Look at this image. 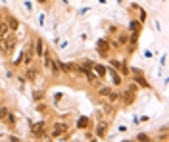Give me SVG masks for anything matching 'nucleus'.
Here are the masks:
<instances>
[{
    "instance_id": "obj_20",
    "label": "nucleus",
    "mask_w": 169,
    "mask_h": 142,
    "mask_svg": "<svg viewBox=\"0 0 169 142\" xmlns=\"http://www.w3.org/2000/svg\"><path fill=\"white\" fill-rule=\"evenodd\" d=\"M119 67H121V73H123V75H129V67H127L125 64H123V65H119Z\"/></svg>"
},
{
    "instance_id": "obj_23",
    "label": "nucleus",
    "mask_w": 169,
    "mask_h": 142,
    "mask_svg": "<svg viewBox=\"0 0 169 142\" xmlns=\"http://www.w3.org/2000/svg\"><path fill=\"white\" fill-rule=\"evenodd\" d=\"M39 2H40V4H44V2H48V0H39Z\"/></svg>"
},
{
    "instance_id": "obj_3",
    "label": "nucleus",
    "mask_w": 169,
    "mask_h": 142,
    "mask_svg": "<svg viewBox=\"0 0 169 142\" xmlns=\"http://www.w3.org/2000/svg\"><path fill=\"white\" fill-rule=\"evenodd\" d=\"M106 133H108V121H100L98 127H96V136L98 138H104Z\"/></svg>"
},
{
    "instance_id": "obj_22",
    "label": "nucleus",
    "mask_w": 169,
    "mask_h": 142,
    "mask_svg": "<svg viewBox=\"0 0 169 142\" xmlns=\"http://www.w3.org/2000/svg\"><path fill=\"white\" fill-rule=\"evenodd\" d=\"M136 140H148V134H139V136H136Z\"/></svg>"
},
{
    "instance_id": "obj_21",
    "label": "nucleus",
    "mask_w": 169,
    "mask_h": 142,
    "mask_svg": "<svg viewBox=\"0 0 169 142\" xmlns=\"http://www.w3.org/2000/svg\"><path fill=\"white\" fill-rule=\"evenodd\" d=\"M119 44H127V36H121L119 43H117V46H119Z\"/></svg>"
},
{
    "instance_id": "obj_13",
    "label": "nucleus",
    "mask_w": 169,
    "mask_h": 142,
    "mask_svg": "<svg viewBox=\"0 0 169 142\" xmlns=\"http://www.w3.org/2000/svg\"><path fill=\"white\" fill-rule=\"evenodd\" d=\"M6 123L10 125V127H14V125H15V115L14 113H8L6 115Z\"/></svg>"
},
{
    "instance_id": "obj_9",
    "label": "nucleus",
    "mask_w": 169,
    "mask_h": 142,
    "mask_svg": "<svg viewBox=\"0 0 169 142\" xmlns=\"http://www.w3.org/2000/svg\"><path fill=\"white\" fill-rule=\"evenodd\" d=\"M92 67L96 69V77H106V67H104V65H98V64H94Z\"/></svg>"
},
{
    "instance_id": "obj_6",
    "label": "nucleus",
    "mask_w": 169,
    "mask_h": 142,
    "mask_svg": "<svg viewBox=\"0 0 169 142\" xmlns=\"http://www.w3.org/2000/svg\"><path fill=\"white\" fill-rule=\"evenodd\" d=\"M44 54V44H42V40H37V44H35V56H42Z\"/></svg>"
},
{
    "instance_id": "obj_2",
    "label": "nucleus",
    "mask_w": 169,
    "mask_h": 142,
    "mask_svg": "<svg viewBox=\"0 0 169 142\" xmlns=\"http://www.w3.org/2000/svg\"><path fill=\"white\" fill-rule=\"evenodd\" d=\"M44 129H46V123L44 121H39V123H35V125H31V133H33L35 136H44Z\"/></svg>"
},
{
    "instance_id": "obj_17",
    "label": "nucleus",
    "mask_w": 169,
    "mask_h": 142,
    "mask_svg": "<svg viewBox=\"0 0 169 142\" xmlns=\"http://www.w3.org/2000/svg\"><path fill=\"white\" fill-rule=\"evenodd\" d=\"M140 29V23L139 21H133V23H131V31H139Z\"/></svg>"
},
{
    "instance_id": "obj_7",
    "label": "nucleus",
    "mask_w": 169,
    "mask_h": 142,
    "mask_svg": "<svg viewBox=\"0 0 169 142\" xmlns=\"http://www.w3.org/2000/svg\"><path fill=\"white\" fill-rule=\"evenodd\" d=\"M133 100H135V92L133 90H129V92H125L123 94V102L129 106V104H133Z\"/></svg>"
},
{
    "instance_id": "obj_14",
    "label": "nucleus",
    "mask_w": 169,
    "mask_h": 142,
    "mask_svg": "<svg viewBox=\"0 0 169 142\" xmlns=\"http://www.w3.org/2000/svg\"><path fill=\"white\" fill-rule=\"evenodd\" d=\"M87 125H88V119H87V117H81V119L77 121V127H79V129H84Z\"/></svg>"
},
{
    "instance_id": "obj_10",
    "label": "nucleus",
    "mask_w": 169,
    "mask_h": 142,
    "mask_svg": "<svg viewBox=\"0 0 169 142\" xmlns=\"http://www.w3.org/2000/svg\"><path fill=\"white\" fill-rule=\"evenodd\" d=\"M23 60H25V64H31V60H33V46H29L27 52H25V56H23Z\"/></svg>"
},
{
    "instance_id": "obj_11",
    "label": "nucleus",
    "mask_w": 169,
    "mask_h": 142,
    "mask_svg": "<svg viewBox=\"0 0 169 142\" xmlns=\"http://www.w3.org/2000/svg\"><path fill=\"white\" fill-rule=\"evenodd\" d=\"M136 40H139V31H133V35H131V50L135 48Z\"/></svg>"
},
{
    "instance_id": "obj_24",
    "label": "nucleus",
    "mask_w": 169,
    "mask_h": 142,
    "mask_svg": "<svg viewBox=\"0 0 169 142\" xmlns=\"http://www.w3.org/2000/svg\"><path fill=\"white\" fill-rule=\"evenodd\" d=\"M0 19H2V14H0Z\"/></svg>"
},
{
    "instance_id": "obj_18",
    "label": "nucleus",
    "mask_w": 169,
    "mask_h": 142,
    "mask_svg": "<svg viewBox=\"0 0 169 142\" xmlns=\"http://www.w3.org/2000/svg\"><path fill=\"white\" fill-rule=\"evenodd\" d=\"M6 115H8V109H6V108H2V109H0V121L6 119Z\"/></svg>"
},
{
    "instance_id": "obj_16",
    "label": "nucleus",
    "mask_w": 169,
    "mask_h": 142,
    "mask_svg": "<svg viewBox=\"0 0 169 142\" xmlns=\"http://www.w3.org/2000/svg\"><path fill=\"white\" fill-rule=\"evenodd\" d=\"M27 79H29V81H35V79H37V71L35 69H27Z\"/></svg>"
},
{
    "instance_id": "obj_19",
    "label": "nucleus",
    "mask_w": 169,
    "mask_h": 142,
    "mask_svg": "<svg viewBox=\"0 0 169 142\" xmlns=\"http://www.w3.org/2000/svg\"><path fill=\"white\" fill-rule=\"evenodd\" d=\"M42 96H44V92H42V90H37V92L33 94V98H35V100H40Z\"/></svg>"
},
{
    "instance_id": "obj_12",
    "label": "nucleus",
    "mask_w": 169,
    "mask_h": 142,
    "mask_svg": "<svg viewBox=\"0 0 169 142\" xmlns=\"http://www.w3.org/2000/svg\"><path fill=\"white\" fill-rule=\"evenodd\" d=\"M110 75H112V79H113V85H119V83H121V79H119V75H117V71L110 69Z\"/></svg>"
},
{
    "instance_id": "obj_15",
    "label": "nucleus",
    "mask_w": 169,
    "mask_h": 142,
    "mask_svg": "<svg viewBox=\"0 0 169 142\" xmlns=\"http://www.w3.org/2000/svg\"><path fill=\"white\" fill-rule=\"evenodd\" d=\"M98 92L102 94V96H108V94L112 92V88H110V87H100V90H98Z\"/></svg>"
},
{
    "instance_id": "obj_4",
    "label": "nucleus",
    "mask_w": 169,
    "mask_h": 142,
    "mask_svg": "<svg viewBox=\"0 0 169 142\" xmlns=\"http://www.w3.org/2000/svg\"><path fill=\"white\" fill-rule=\"evenodd\" d=\"M108 50H110V43H106V40H98V52L102 56H108Z\"/></svg>"
},
{
    "instance_id": "obj_1",
    "label": "nucleus",
    "mask_w": 169,
    "mask_h": 142,
    "mask_svg": "<svg viewBox=\"0 0 169 142\" xmlns=\"http://www.w3.org/2000/svg\"><path fill=\"white\" fill-rule=\"evenodd\" d=\"M67 133V123H62V121H58V123H54V127H52V133L50 136L52 138H60L62 134Z\"/></svg>"
},
{
    "instance_id": "obj_5",
    "label": "nucleus",
    "mask_w": 169,
    "mask_h": 142,
    "mask_svg": "<svg viewBox=\"0 0 169 142\" xmlns=\"http://www.w3.org/2000/svg\"><path fill=\"white\" fill-rule=\"evenodd\" d=\"M8 29L10 31H18L19 29V21H18V19H15V17H8Z\"/></svg>"
},
{
    "instance_id": "obj_8",
    "label": "nucleus",
    "mask_w": 169,
    "mask_h": 142,
    "mask_svg": "<svg viewBox=\"0 0 169 142\" xmlns=\"http://www.w3.org/2000/svg\"><path fill=\"white\" fill-rule=\"evenodd\" d=\"M135 81H136V85H140L142 88H150V85H148V83L144 81V77H142V73L140 75H135Z\"/></svg>"
}]
</instances>
